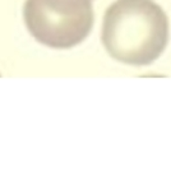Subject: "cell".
<instances>
[{
	"label": "cell",
	"mask_w": 171,
	"mask_h": 191,
	"mask_svg": "<svg viewBox=\"0 0 171 191\" xmlns=\"http://www.w3.org/2000/svg\"><path fill=\"white\" fill-rule=\"evenodd\" d=\"M101 40L115 60L149 65L166 49L167 17L153 0H116L105 13Z\"/></svg>",
	"instance_id": "1"
},
{
	"label": "cell",
	"mask_w": 171,
	"mask_h": 191,
	"mask_svg": "<svg viewBox=\"0 0 171 191\" xmlns=\"http://www.w3.org/2000/svg\"><path fill=\"white\" fill-rule=\"evenodd\" d=\"M23 18L29 33L52 49L81 44L94 19L92 0H26Z\"/></svg>",
	"instance_id": "2"
}]
</instances>
